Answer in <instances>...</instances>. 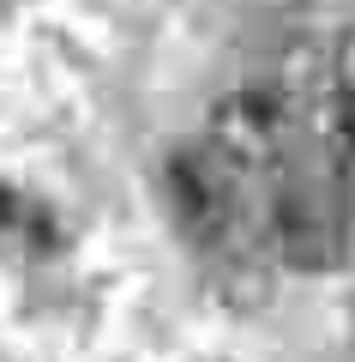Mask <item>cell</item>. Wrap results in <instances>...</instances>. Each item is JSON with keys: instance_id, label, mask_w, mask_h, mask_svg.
Here are the masks:
<instances>
[{"instance_id": "obj_1", "label": "cell", "mask_w": 355, "mask_h": 362, "mask_svg": "<svg viewBox=\"0 0 355 362\" xmlns=\"http://www.w3.org/2000/svg\"><path fill=\"white\" fill-rule=\"evenodd\" d=\"M265 223L277 254L295 272H325L343 259V223H349V175L331 157H301L277 169L265 194Z\"/></svg>"}, {"instance_id": "obj_2", "label": "cell", "mask_w": 355, "mask_h": 362, "mask_svg": "<svg viewBox=\"0 0 355 362\" xmlns=\"http://www.w3.org/2000/svg\"><path fill=\"white\" fill-rule=\"evenodd\" d=\"M169 206H175L187 242H199L205 254H241L265 223V199L205 139L169 151Z\"/></svg>"}, {"instance_id": "obj_3", "label": "cell", "mask_w": 355, "mask_h": 362, "mask_svg": "<svg viewBox=\"0 0 355 362\" xmlns=\"http://www.w3.org/2000/svg\"><path fill=\"white\" fill-rule=\"evenodd\" d=\"M205 145H211V151L223 157L259 199H265L271 181H277V169L295 157V109H289V97L271 90V85L229 90L223 103L211 109Z\"/></svg>"}, {"instance_id": "obj_4", "label": "cell", "mask_w": 355, "mask_h": 362, "mask_svg": "<svg viewBox=\"0 0 355 362\" xmlns=\"http://www.w3.org/2000/svg\"><path fill=\"white\" fill-rule=\"evenodd\" d=\"M13 218H18V199L6 194V187H0V230H6V223H13Z\"/></svg>"}]
</instances>
